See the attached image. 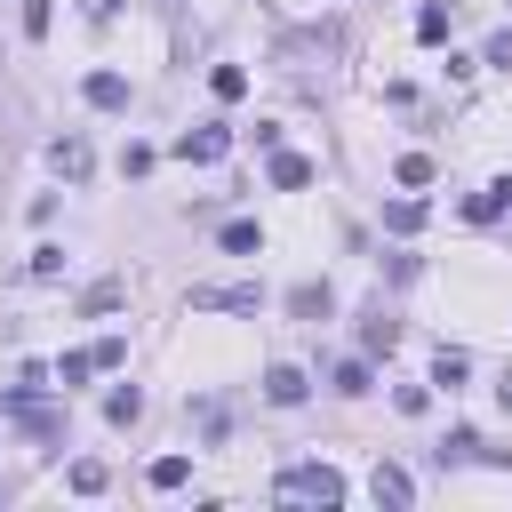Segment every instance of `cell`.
Here are the masks:
<instances>
[{"label": "cell", "instance_id": "obj_18", "mask_svg": "<svg viewBox=\"0 0 512 512\" xmlns=\"http://www.w3.org/2000/svg\"><path fill=\"white\" fill-rule=\"evenodd\" d=\"M360 344H368V352H392V344H400V328H392L384 312H368V320H360Z\"/></svg>", "mask_w": 512, "mask_h": 512}, {"label": "cell", "instance_id": "obj_10", "mask_svg": "<svg viewBox=\"0 0 512 512\" xmlns=\"http://www.w3.org/2000/svg\"><path fill=\"white\" fill-rule=\"evenodd\" d=\"M96 368H104V352H96V344H80V352H64V360H56V384L72 392V384H88Z\"/></svg>", "mask_w": 512, "mask_h": 512}, {"label": "cell", "instance_id": "obj_16", "mask_svg": "<svg viewBox=\"0 0 512 512\" xmlns=\"http://www.w3.org/2000/svg\"><path fill=\"white\" fill-rule=\"evenodd\" d=\"M216 240H224V248H232V256H256V248H264V232H256V224H248V216H240V224H224V232H216Z\"/></svg>", "mask_w": 512, "mask_h": 512}, {"label": "cell", "instance_id": "obj_6", "mask_svg": "<svg viewBox=\"0 0 512 512\" xmlns=\"http://www.w3.org/2000/svg\"><path fill=\"white\" fill-rule=\"evenodd\" d=\"M80 96H88L96 112H120V104H128V80H120V72H88V80H80Z\"/></svg>", "mask_w": 512, "mask_h": 512}, {"label": "cell", "instance_id": "obj_9", "mask_svg": "<svg viewBox=\"0 0 512 512\" xmlns=\"http://www.w3.org/2000/svg\"><path fill=\"white\" fill-rule=\"evenodd\" d=\"M288 312H296V320H328V312H336V296H328V280H304V288L288 296Z\"/></svg>", "mask_w": 512, "mask_h": 512}, {"label": "cell", "instance_id": "obj_14", "mask_svg": "<svg viewBox=\"0 0 512 512\" xmlns=\"http://www.w3.org/2000/svg\"><path fill=\"white\" fill-rule=\"evenodd\" d=\"M384 232H400V240L424 232V200H392V208H384Z\"/></svg>", "mask_w": 512, "mask_h": 512}, {"label": "cell", "instance_id": "obj_1", "mask_svg": "<svg viewBox=\"0 0 512 512\" xmlns=\"http://www.w3.org/2000/svg\"><path fill=\"white\" fill-rule=\"evenodd\" d=\"M272 496H280V504H344V472H336V464H288V472L272 480Z\"/></svg>", "mask_w": 512, "mask_h": 512}, {"label": "cell", "instance_id": "obj_28", "mask_svg": "<svg viewBox=\"0 0 512 512\" xmlns=\"http://www.w3.org/2000/svg\"><path fill=\"white\" fill-rule=\"evenodd\" d=\"M496 400H504V408H512V368H504V376H496Z\"/></svg>", "mask_w": 512, "mask_h": 512}, {"label": "cell", "instance_id": "obj_27", "mask_svg": "<svg viewBox=\"0 0 512 512\" xmlns=\"http://www.w3.org/2000/svg\"><path fill=\"white\" fill-rule=\"evenodd\" d=\"M80 8H88V24H112V8H120V0H80Z\"/></svg>", "mask_w": 512, "mask_h": 512}, {"label": "cell", "instance_id": "obj_11", "mask_svg": "<svg viewBox=\"0 0 512 512\" xmlns=\"http://www.w3.org/2000/svg\"><path fill=\"white\" fill-rule=\"evenodd\" d=\"M504 208H512V176H496L488 192H472V208H464V216H472V224H496Z\"/></svg>", "mask_w": 512, "mask_h": 512}, {"label": "cell", "instance_id": "obj_25", "mask_svg": "<svg viewBox=\"0 0 512 512\" xmlns=\"http://www.w3.org/2000/svg\"><path fill=\"white\" fill-rule=\"evenodd\" d=\"M48 16H56V0H24V32H32V40L48 32Z\"/></svg>", "mask_w": 512, "mask_h": 512}, {"label": "cell", "instance_id": "obj_15", "mask_svg": "<svg viewBox=\"0 0 512 512\" xmlns=\"http://www.w3.org/2000/svg\"><path fill=\"white\" fill-rule=\"evenodd\" d=\"M208 88H216L224 104H240V96H248V72H240V64H216V72H208Z\"/></svg>", "mask_w": 512, "mask_h": 512}, {"label": "cell", "instance_id": "obj_3", "mask_svg": "<svg viewBox=\"0 0 512 512\" xmlns=\"http://www.w3.org/2000/svg\"><path fill=\"white\" fill-rule=\"evenodd\" d=\"M224 152H232V128H224V120L184 128V136H176V160H192V168H208V160H224Z\"/></svg>", "mask_w": 512, "mask_h": 512}, {"label": "cell", "instance_id": "obj_7", "mask_svg": "<svg viewBox=\"0 0 512 512\" xmlns=\"http://www.w3.org/2000/svg\"><path fill=\"white\" fill-rule=\"evenodd\" d=\"M368 488H376V504H416V480H408L400 464H376V472H368Z\"/></svg>", "mask_w": 512, "mask_h": 512}, {"label": "cell", "instance_id": "obj_24", "mask_svg": "<svg viewBox=\"0 0 512 512\" xmlns=\"http://www.w3.org/2000/svg\"><path fill=\"white\" fill-rule=\"evenodd\" d=\"M24 272H32V280H56V272H64V248H32V264H24Z\"/></svg>", "mask_w": 512, "mask_h": 512}, {"label": "cell", "instance_id": "obj_21", "mask_svg": "<svg viewBox=\"0 0 512 512\" xmlns=\"http://www.w3.org/2000/svg\"><path fill=\"white\" fill-rule=\"evenodd\" d=\"M184 480H192V456H160L152 464V488H184Z\"/></svg>", "mask_w": 512, "mask_h": 512}, {"label": "cell", "instance_id": "obj_26", "mask_svg": "<svg viewBox=\"0 0 512 512\" xmlns=\"http://www.w3.org/2000/svg\"><path fill=\"white\" fill-rule=\"evenodd\" d=\"M480 64H496V72H512V32H496V40H488V56H480Z\"/></svg>", "mask_w": 512, "mask_h": 512}, {"label": "cell", "instance_id": "obj_13", "mask_svg": "<svg viewBox=\"0 0 512 512\" xmlns=\"http://www.w3.org/2000/svg\"><path fill=\"white\" fill-rule=\"evenodd\" d=\"M104 416H112V424H136V416H144V392H136V384H112V392H104Z\"/></svg>", "mask_w": 512, "mask_h": 512}, {"label": "cell", "instance_id": "obj_19", "mask_svg": "<svg viewBox=\"0 0 512 512\" xmlns=\"http://www.w3.org/2000/svg\"><path fill=\"white\" fill-rule=\"evenodd\" d=\"M328 384H336L344 400H360V392H368V360H336V376H328Z\"/></svg>", "mask_w": 512, "mask_h": 512}, {"label": "cell", "instance_id": "obj_17", "mask_svg": "<svg viewBox=\"0 0 512 512\" xmlns=\"http://www.w3.org/2000/svg\"><path fill=\"white\" fill-rule=\"evenodd\" d=\"M112 304H128V280H96V288L80 296V312H112Z\"/></svg>", "mask_w": 512, "mask_h": 512}, {"label": "cell", "instance_id": "obj_29", "mask_svg": "<svg viewBox=\"0 0 512 512\" xmlns=\"http://www.w3.org/2000/svg\"><path fill=\"white\" fill-rule=\"evenodd\" d=\"M0 504H8V480H0Z\"/></svg>", "mask_w": 512, "mask_h": 512}, {"label": "cell", "instance_id": "obj_22", "mask_svg": "<svg viewBox=\"0 0 512 512\" xmlns=\"http://www.w3.org/2000/svg\"><path fill=\"white\" fill-rule=\"evenodd\" d=\"M392 176L416 192V184H432V160H424V152H400V168H392Z\"/></svg>", "mask_w": 512, "mask_h": 512}, {"label": "cell", "instance_id": "obj_12", "mask_svg": "<svg viewBox=\"0 0 512 512\" xmlns=\"http://www.w3.org/2000/svg\"><path fill=\"white\" fill-rule=\"evenodd\" d=\"M272 184H280V192H304V184H312V160H304V152H272Z\"/></svg>", "mask_w": 512, "mask_h": 512}, {"label": "cell", "instance_id": "obj_20", "mask_svg": "<svg viewBox=\"0 0 512 512\" xmlns=\"http://www.w3.org/2000/svg\"><path fill=\"white\" fill-rule=\"evenodd\" d=\"M104 480H112V472H104L96 456H80V464H72V488H80V496H104Z\"/></svg>", "mask_w": 512, "mask_h": 512}, {"label": "cell", "instance_id": "obj_2", "mask_svg": "<svg viewBox=\"0 0 512 512\" xmlns=\"http://www.w3.org/2000/svg\"><path fill=\"white\" fill-rule=\"evenodd\" d=\"M184 304H192V312H264V288H256V280H232V288L200 280V288H192Z\"/></svg>", "mask_w": 512, "mask_h": 512}, {"label": "cell", "instance_id": "obj_8", "mask_svg": "<svg viewBox=\"0 0 512 512\" xmlns=\"http://www.w3.org/2000/svg\"><path fill=\"white\" fill-rule=\"evenodd\" d=\"M456 32V0H424L416 8V40H448Z\"/></svg>", "mask_w": 512, "mask_h": 512}, {"label": "cell", "instance_id": "obj_23", "mask_svg": "<svg viewBox=\"0 0 512 512\" xmlns=\"http://www.w3.org/2000/svg\"><path fill=\"white\" fill-rule=\"evenodd\" d=\"M464 368H472L464 352H440V360H432V384H448V392H456V384H464Z\"/></svg>", "mask_w": 512, "mask_h": 512}, {"label": "cell", "instance_id": "obj_4", "mask_svg": "<svg viewBox=\"0 0 512 512\" xmlns=\"http://www.w3.org/2000/svg\"><path fill=\"white\" fill-rule=\"evenodd\" d=\"M48 168H56L64 184H88V168H96V152H88V136H56V144H48Z\"/></svg>", "mask_w": 512, "mask_h": 512}, {"label": "cell", "instance_id": "obj_5", "mask_svg": "<svg viewBox=\"0 0 512 512\" xmlns=\"http://www.w3.org/2000/svg\"><path fill=\"white\" fill-rule=\"evenodd\" d=\"M304 392H312V384H304V368H288V360H272V368H264V400H272V408H296Z\"/></svg>", "mask_w": 512, "mask_h": 512}]
</instances>
